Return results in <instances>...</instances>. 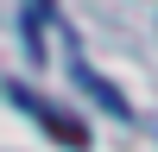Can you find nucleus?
<instances>
[{
	"label": "nucleus",
	"instance_id": "2",
	"mask_svg": "<svg viewBox=\"0 0 158 152\" xmlns=\"http://www.w3.org/2000/svg\"><path fill=\"white\" fill-rule=\"evenodd\" d=\"M70 76H76V82H82V89H89V95H95V101H101V108H108V114H120V120H133V108H127V95H120V89H114V82H101V76L89 70L82 57H70Z\"/></svg>",
	"mask_w": 158,
	"mask_h": 152
},
{
	"label": "nucleus",
	"instance_id": "1",
	"mask_svg": "<svg viewBox=\"0 0 158 152\" xmlns=\"http://www.w3.org/2000/svg\"><path fill=\"white\" fill-rule=\"evenodd\" d=\"M6 101H13L19 114H32V120L44 127V133L57 139V146H70V152H82V146H89V127L76 120V114H63L57 101H44V95H32L25 82H6Z\"/></svg>",
	"mask_w": 158,
	"mask_h": 152
},
{
	"label": "nucleus",
	"instance_id": "3",
	"mask_svg": "<svg viewBox=\"0 0 158 152\" xmlns=\"http://www.w3.org/2000/svg\"><path fill=\"white\" fill-rule=\"evenodd\" d=\"M44 25H51V0H25V51H32V57H38Z\"/></svg>",
	"mask_w": 158,
	"mask_h": 152
}]
</instances>
